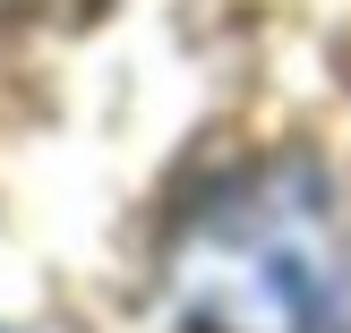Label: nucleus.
<instances>
[{"label":"nucleus","instance_id":"1","mask_svg":"<svg viewBox=\"0 0 351 333\" xmlns=\"http://www.w3.org/2000/svg\"><path fill=\"white\" fill-rule=\"evenodd\" d=\"M171 291L197 333H343L351 256L317 180L266 171L180 231Z\"/></svg>","mask_w":351,"mask_h":333}]
</instances>
